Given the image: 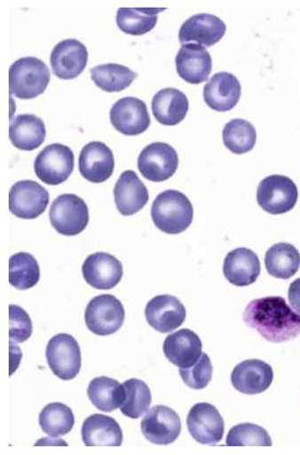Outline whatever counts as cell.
Wrapping results in <instances>:
<instances>
[{
  "label": "cell",
  "mask_w": 300,
  "mask_h": 455,
  "mask_svg": "<svg viewBox=\"0 0 300 455\" xmlns=\"http://www.w3.org/2000/svg\"><path fill=\"white\" fill-rule=\"evenodd\" d=\"M242 319L271 343H284L300 335V313L295 312L282 297L252 300Z\"/></svg>",
  "instance_id": "1"
},
{
  "label": "cell",
  "mask_w": 300,
  "mask_h": 455,
  "mask_svg": "<svg viewBox=\"0 0 300 455\" xmlns=\"http://www.w3.org/2000/svg\"><path fill=\"white\" fill-rule=\"evenodd\" d=\"M151 216L157 229L165 234L178 235L193 224V206L185 194L170 189L155 198Z\"/></svg>",
  "instance_id": "2"
},
{
  "label": "cell",
  "mask_w": 300,
  "mask_h": 455,
  "mask_svg": "<svg viewBox=\"0 0 300 455\" xmlns=\"http://www.w3.org/2000/svg\"><path fill=\"white\" fill-rule=\"evenodd\" d=\"M50 80L49 68L36 57H22L9 69V88L18 99L30 100L41 96Z\"/></svg>",
  "instance_id": "3"
},
{
  "label": "cell",
  "mask_w": 300,
  "mask_h": 455,
  "mask_svg": "<svg viewBox=\"0 0 300 455\" xmlns=\"http://www.w3.org/2000/svg\"><path fill=\"white\" fill-rule=\"evenodd\" d=\"M50 220L60 235H80L89 224V207L83 198L75 194H63L52 202Z\"/></svg>",
  "instance_id": "4"
},
{
  "label": "cell",
  "mask_w": 300,
  "mask_h": 455,
  "mask_svg": "<svg viewBox=\"0 0 300 455\" xmlns=\"http://www.w3.org/2000/svg\"><path fill=\"white\" fill-rule=\"evenodd\" d=\"M297 201V185L284 175H270L262 180L257 191V202L271 215H283L292 211Z\"/></svg>",
  "instance_id": "5"
},
{
  "label": "cell",
  "mask_w": 300,
  "mask_h": 455,
  "mask_svg": "<svg viewBox=\"0 0 300 455\" xmlns=\"http://www.w3.org/2000/svg\"><path fill=\"white\" fill-rule=\"evenodd\" d=\"M49 367L61 380H73L81 370V349L74 336L61 333L51 339L46 347Z\"/></svg>",
  "instance_id": "6"
},
{
  "label": "cell",
  "mask_w": 300,
  "mask_h": 455,
  "mask_svg": "<svg viewBox=\"0 0 300 455\" xmlns=\"http://www.w3.org/2000/svg\"><path fill=\"white\" fill-rule=\"evenodd\" d=\"M85 324L91 333L107 336L116 333L125 321V309L113 295H101L92 299L85 309Z\"/></svg>",
  "instance_id": "7"
},
{
  "label": "cell",
  "mask_w": 300,
  "mask_h": 455,
  "mask_svg": "<svg viewBox=\"0 0 300 455\" xmlns=\"http://www.w3.org/2000/svg\"><path fill=\"white\" fill-rule=\"evenodd\" d=\"M75 168V155L68 146L51 144L37 155L36 177L49 185H59L69 179Z\"/></svg>",
  "instance_id": "8"
},
{
  "label": "cell",
  "mask_w": 300,
  "mask_h": 455,
  "mask_svg": "<svg viewBox=\"0 0 300 455\" xmlns=\"http://www.w3.org/2000/svg\"><path fill=\"white\" fill-rule=\"evenodd\" d=\"M178 155L166 142H154L141 151L138 168L151 182L160 183L170 179L178 169Z\"/></svg>",
  "instance_id": "9"
},
{
  "label": "cell",
  "mask_w": 300,
  "mask_h": 455,
  "mask_svg": "<svg viewBox=\"0 0 300 455\" xmlns=\"http://www.w3.org/2000/svg\"><path fill=\"white\" fill-rule=\"evenodd\" d=\"M49 204V192L30 180L17 182L9 193V211L21 220H36L46 211Z\"/></svg>",
  "instance_id": "10"
},
{
  "label": "cell",
  "mask_w": 300,
  "mask_h": 455,
  "mask_svg": "<svg viewBox=\"0 0 300 455\" xmlns=\"http://www.w3.org/2000/svg\"><path fill=\"white\" fill-rule=\"evenodd\" d=\"M141 431L150 443L168 445L178 440L182 433V421L173 409L156 405L146 411L141 421Z\"/></svg>",
  "instance_id": "11"
},
{
  "label": "cell",
  "mask_w": 300,
  "mask_h": 455,
  "mask_svg": "<svg viewBox=\"0 0 300 455\" xmlns=\"http://www.w3.org/2000/svg\"><path fill=\"white\" fill-rule=\"evenodd\" d=\"M187 427L189 434L197 443L214 445L222 440L225 425L216 406L198 403L189 411Z\"/></svg>",
  "instance_id": "12"
},
{
  "label": "cell",
  "mask_w": 300,
  "mask_h": 455,
  "mask_svg": "<svg viewBox=\"0 0 300 455\" xmlns=\"http://www.w3.org/2000/svg\"><path fill=\"white\" fill-rule=\"evenodd\" d=\"M109 116L115 130L127 136L144 134L151 124L146 104L142 100L133 97L118 100L114 104Z\"/></svg>",
  "instance_id": "13"
},
{
  "label": "cell",
  "mask_w": 300,
  "mask_h": 455,
  "mask_svg": "<svg viewBox=\"0 0 300 455\" xmlns=\"http://www.w3.org/2000/svg\"><path fill=\"white\" fill-rule=\"evenodd\" d=\"M84 281L99 291H109L121 283L123 267L115 256L104 252L89 255L83 265Z\"/></svg>",
  "instance_id": "14"
},
{
  "label": "cell",
  "mask_w": 300,
  "mask_h": 455,
  "mask_svg": "<svg viewBox=\"0 0 300 455\" xmlns=\"http://www.w3.org/2000/svg\"><path fill=\"white\" fill-rule=\"evenodd\" d=\"M274 372L269 363L259 359H249L237 364L231 380L237 391L247 395H261L272 384Z\"/></svg>",
  "instance_id": "15"
},
{
  "label": "cell",
  "mask_w": 300,
  "mask_h": 455,
  "mask_svg": "<svg viewBox=\"0 0 300 455\" xmlns=\"http://www.w3.org/2000/svg\"><path fill=\"white\" fill-rule=\"evenodd\" d=\"M87 47L75 39L64 40L56 44L51 54V65L55 76L60 79L77 78L87 68Z\"/></svg>",
  "instance_id": "16"
},
{
  "label": "cell",
  "mask_w": 300,
  "mask_h": 455,
  "mask_svg": "<svg viewBox=\"0 0 300 455\" xmlns=\"http://www.w3.org/2000/svg\"><path fill=\"white\" fill-rule=\"evenodd\" d=\"M225 32L226 25L222 19L214 14L199 13L184 22L178 36L183 45L193 42L207 49L220 42Z\"/></svg>",
  "instance_id": "17"
},
{
  "label": "cell",
  "mask_w": 300,
  "mask_h": 455,
  "mask_svg": "<svg viewBox=\"0 0 300 455\" xmlns=\"http://www.w3.org/2000/svg\"><path fill=\"white\" fill-rule=\"evenodd\" d=\"M115 169V158L108 146L101 141L89 142L81 150L79 170L85 180L92 183H103L112 177Z\"/></svg>",
  "instance_id": "18"
},
{
  "label": "cell",
  "mask_w": 300,
  "mask_h": 455,
  "mask_svg": "<svg viewBox=\"0 0 300 455\" xmlns=\"http://www.w3.org/2000/svg\"><path fill=\"white\" fill-rule=\"evenodd\" d=\"M186 309L178 298L162 295L152 298L146 307L147 323L160 333L170 331L182 326L186 320Z\"/></svg>",
  "instance_id": "19"
},
{
  "label": "cell",
  "mask_w": 300,
  "mask_h": 455,
  "mask_svg": "<svg viewBox=\"0 0 300 455\" xmlns=\"http://www.w3.org/2000/svg\"><path fill=\"white\" fill-rule=\"evenodd\" d=\"M175 63L179 77L192 84L207 82L212 71V57L206 47L192 43L180 47Z\"/></svg>",
  "instance_id": "20"
},
{
  "label": "cell",
  "mask_w": 300,
  "mask_h": 455,
  "mask_svg": "<svg viewBox=\"0 0 300 455\" xmlns=\"http://www.w3.org/2000/svg\"><path fill=\"white\" fill-rule=\"evenodd\" d=\"M241 96L240 80L225 71L214 75L203 89L204 101L217 112L231 111L240 102Z\"/></svg>",
  "instance_id": "21"
},
{
  "label": "cell",
  "mask_w": 300,
  "mask_h": 455,
  "mask_svg": "<svg viewBox=\"0 0 300 455\" xmlns=\"http://www.w3.org/2000/svg\"><path fill=\"white\" fill-rule=\"evenodd\" d=\"M163 350L170 363L179 369L193 367L202 355V341L192 330L183 329L165 339Z\"/></svg>",
  "instance_id": "22"
},
{
  "label": "cell",
  "mask_w": 300,
  "mask_h": 455,
  "mask_svg": "<svg viewBox=\"0 0 300 455\" xmlns=\"http://www.w3.org/2000/svg\"><path fill=\"white\" fill-rule=\"evenodd\" d=\"M114 197L119 212L132 216L149 202V191L139 177L131 170L122 172L114 188Z\"/></svg>",
  "instance_id": "23"
},
{
  "label": "cell",
  "mask_w": 300,
  "mask_h": 455,
  "mask_svg": "<svg viewBox=\"0 0 300 455\" xmlns=\"http://www.w3.org/2000/svg\"><path fill=\"white\" fill-rule=\"evenodd\" d=\"M261 265L258 256L249 249L231 251L224 259V276L237 287H247L255 283L260 276Z\"/></svg>",
  "instance_id": "24"
},
{
  "label": "cell",
  "mask_w": 300,
  "mask_h": 455,
  "mask_svg": "<svg viewBox=\"0 0 300 455\" xmlns=\"http://www.w3.org/2000/svg\"><path fill=\"white\" fill-rule=\"evenodd\" d=\"M81 435L87 447H121L123 438L117 421L101 414L91 415L84 420Z\"/></svg>",
  "instance_id": "25"
},
{
  "label": "cell",
  "mask_w": 300,
  "mask_h": 455,
  "mask_svg": "<svg viewBox=\"0 0 300 455\" xmlns=\"http://www.w3.org/2000/svg\"><path fill=\"white\" fill-rule=\"evenodd\" d=\"M188 110V98L178 89L160 90L152 99V112L162 125H178L187 116Z\"/></svg>",
  "instance_id": "26"
},
{
  "label": "cell",
  "mask_w": 300,
  "mask_h": 455,
  "mask_svg": "<svg viewBox=\"0 0 300 455\" xmlns=\"http://www.w3.org/2000/svg\"><path fill=\"white\" fill-rule=\"evenodd\" d=\"M9 137L18 149L32 151L39 148L46 137L44 122L33 114H21L11 123Z\"/></svg>",
  "instance_id": "27"
},
{
  "label": "cell",
  "mask_w": 300,
  "mask_h": 455,
  "mask_svg": "<svg viewBox=\"0 0 300 455\" xmlns=\"http://www.w3.org/2000/svg\"><path fill=\"white\" fill-rule=\"evenodd\" d=\"M88 396L98 410L111 412L122 406L126 392L122 384L115 379L99 377L90 382Z\"/></svg>",
  "instance_id": "28"
},
{
  "label": "cell",
  "mask_w": 300,
  "mask_h": 455,
  "mask_svg": "<svg viewBox=\"0 0 300 455\" xmlns=\"http://www.w3.org/2000/svg\"><path fill=\"white\" fill-rule=\"evenodd\" d=\"M264 263L271 276L289 279L298 272L300 253L294 245L282 242L271 246L265 254Z\"/></svg>",
  "instance_id": "29"
},
{
  "label": "cell",
  "mask_w": 300,
  "mask_h": 455,
  "mask_svg": "<svg viewBox=\"0 0 300 455\" xmlns=\"http://www.w3.org/2000/svg\"><path fill=\"white\" fill-rule=\"evenodd\" d=\"M165 8H121L117 12V26L122 32L130 36H144L154 30L157 14Z\"/></svg>",
  "instance_id": "30"
},
{
  "label": "cell",
  "mask_w": 300,
  "mask_h": 455,
  "mask_svg": "<svg viewBox=\"0 0 300 455\" xmlns=\"http://www.w3.org/2000/svg\"><path fill=\"white\" fill-rule=\"evenodd\" d=\"M137 73L121 64L99 65L91 69L93 83L107 92H119L135 82Z\"/></svg>",
  "instance_id": "31"
},
{
  "label": "cell",
  "mask_w": 300,
  "mask_h": 455,
  "mask_svg": "<svg viewBox=\"0 0 300 455\" xmlns=\"http://www.w3.org/2000/svg\"><path fill=\"white\" fill-rule=\"evenodd\" d=\"M40 277L39 263L30 253H17L9 259V283L19 291L35 287Z\"/></svg>",
  "instance_id": "32"
},
{
  "label": "cell",
  "mask_w": 300,
  "mask_h": 455,
  "mask_svg": "<svg viewBox=\"0 0 300 455\" xmlns=\"http://www.w3.org/2000/svg\"><path fill=\"white\" fill-rule=\"evenodd\" d=\"M223 141L233 154L249 153L257 142V132L254 125L246 120L235 118L228 122L223 130Z\"/></svg>",
  "instance_id": "33"
},
{
  "label": "cell",
  "mask_w": 300,
  "mask_h": 455,
  "mask_svg": "<svg viewBox=\"0 0 300 455\" xmlns=\"http://www.w3.org/2000/svg\"><path fill=\"white\" fill-rule=\"evenodd\" d=\"M39 423L46 435L51 437H60L73 430L74 411L63 403H51L41 411Z\"/></svg>",
  "instance_id": "34"
},
{
  "label": "cell",
  "mask_w": 300,
  "mask_h": 455,
  "mask_svg": "<svg viewBox=\"0 0 300 455\" xmlns=\"http://www.w3.org/2000/svg\"><path fill=\"white\" fill-rule=\"evenodd\" d=\"M126 400L121 407L123 415L131 419H140L147 411L152 403V395L146 383L139 379H130L122 383Z\"/></svg>",
  "instance_id": "35"
},
{
  "label": "cell",
  "mask_w": 300,
  "mask_h": 455,
  "mask_svg": "<svg viewBox=\"0 0 300 455\" xmlns=\"http://www.w3.org/2000/svg\"><path fill=\"white\" fill-rule=\"evenodd\" d=\"M227 447H271L268 431L264 427L255 424H240L233 427L226 438Z\"/></svg>",
  "instance_id": "36"
},
{
  "label": "cell",
  "mask_w": 300,
  "mask_h": 455,
  "mask_svg": "<svg viewBox=\"0 0 300 455\" xmlns=\"http://www.w3.org/2000/svg\"><path fill=\"white\" fill-rule=\"evenodd\" d=\"M180 377L186 386L193 390H202L212 380L213 367L211 360L207 354L201 355L193 367L179 369Z\"/></svg>",
  "instance_id": "37"
},
{
  "label": "cell",
  "mask_w": 300,
  "mask_h": 455,
  "mask_svg": "<svg viewBox=\"0 0 300 455\" xmlns=\"http://www.w3.org/2000/svg\"><path fill=\"white\" fill-rule=\"evenodd\" d=\"M9 319H11L9 338H11L12 344L25 343L31 338L32 321L22 307L14 305L9 307Z\"/></svg>",
  "instance_id": "38"
},
{
  "label": "cell",
  "mask_w": 300,
  "mask_h": 455,
  "mask_svg": "<svg viewBox=\"0 0 300 455\" xmlns=\"http://www.w3.org/2000/svg\"><path fill=\"white\" fill-rule=\"evenodd\" d=\"M288 300L290 307L300 313V278L290 283L288 289Z\"/></svg>",
  "instance_id": "39"
}]
</instances>
